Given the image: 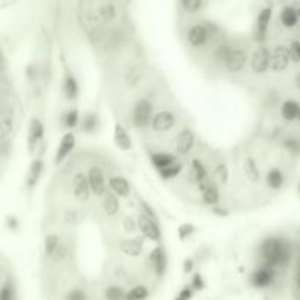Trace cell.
I'll return each instance as SVG.
<instances>
[{
	"label": "cell",
	"instance_id": "obj_1",
	"mask_svg": "<svg viewBox=\"0 0 300 300\" xmlns=\"http://www.w3.org/2000/svg\"><path fill=\"white\" fill-rule=\"evenodd\" d=\"M261 256L267 267L284 265L288 261V246L280 237H268L261 243Z\"/></svg>",
	"mask_w": 300,
	"mask_h": 300
},
{
	"label": "cell",
	"instance_id": "obj_2",
	"mask_svg": "<svg viewBox=\"0 0 300 300\" xmlns=\"http://www.w3.org/2000/svg\"><path fill=\"white\" fill-rule=\"evenodd\" d=\"M132 120H134L135 126H138V128H145L150 123L152 120V106L150 101H136L134 113H132Z\"/></svg>",
	"mask_w": 300,
	"mask_h": 300
},
{
	"label": "cell",
	"instance_id": "obj_3",
	"mask_svg": "<svg viewBox=\"0 0 300 300\" xmlns=\"http://www.w3.org/2000/svg\"><path fill=\"white\" fill-rule=\"evenodd\" d=\"M72 193L76 199L81 201V202H86L92 193L89 183H88V176L82 171L76 173L72 179Z\"/></svg>",
	"mask_w": 300,
	"mask_h": 300
},
{
	"label": "cell",
	"instance_id": "obj_4",
	"mask_svg": "<svg viewBox=\"0 0 300 300\" xmlns=\"http://www.w3.org/2000/svg\"><path fill=\"white\" fill-rule=\"evenodd\" d=\"M250 67L253 73H258V75L265 73L268 69H271V51L268 50L267 47H259L252 54Z\"/></svg>",
	"mask_w": 300,
	"mask_h": 300
},
{
	"label": "cell",
	"instance_id": "obj_5",
	"mask_svg": "<svg viewBox=\"0 0 300 300\" xmlns=\"http://www.w3.org/2000/svg\"><path fill=\"white\" fill-rule=\"evenodd\" d=\"M290 51H288V47L285 46H277L274 50L271 51V70L272 72H284L287 67H288V63H290Z\"/></svg>",
	"mask_w": 300,
	"mask_h": 300
},
{
	"label": "cell",
	"instance_id": "obj_6",
	"mask_svg": "<svg viewBox=\"0 0 300 300\" xmlns=\"http://www.w3.org/2000/svg\"><path fill=\"white\" fill-rule=\"evenodd\" d=\"M88 183L91 187V192L95 195V196H100L103 198L106 195V180H104V173L100 167L94 166L89 168L88 171Z\"/></svg>",
	"mask_w": 300,
	"mask_h": 300
},
{
	"label": "cell",
	"instance_id": "obj_7",
	"mask_svg": "<svg viewBox=\"0 0 300 300\" xmlns=\"http://www.w3.org/2000/svg\"><path fill=\"white\" fill-rule=\"evenodd\" d=\"M274 278H275V271L271 267L256 268L250 274V284L256 288H265L272 284Z\"/></svg>",
	"mask_w": 300,
	"mask_h": 300
},
{
	"label": "cell",
	"instance_id": "obj_8",
	"mask_svg": "<svg viewBox=\"0 0 300 300\" xmlns=\"http://www.w3.org/2000/svg\"><path fill=\"white\" fill-rule=\"evenodd\" d=\"M136 223H138V229L142 232V234L147 239H150L152 242H160L161 240V230L158 227V223L152 221V220L142 216V214L138 217Z\"/></svg>",
	"mask_w": 300,
	"mask_h": 300
},
{
	"label": "cell",
	"instance_id": "obj_9",
	"mask_svg": "<svg viewBox=\"0 0 300 300\" xmlns=\"http://www.w3.org/2000/svg\"><path fill=\"white\" fill-rule=\"evenodd\" d=\"M248 59H249V56L243 49H234L230 54V57H229V60H227V63H226L227 70L232 72V73L242 72L248 63Z\"/></svg>",
	"mask_w": 300,
	"mask_h": 300
},
{
	"label": "cell",
	"instance_id": "obj_10",
	"mask_svg": "<svg viewBox=\"0 0 300 300\" xmlns=\"http://www.w3.org/2000/svg\"><path fill=\"white\" fill-rule=\"evenodd\" d=\"M176 125V116L171 112H160L152 119V129L155 132H167Z\"/></svg>",
	"mask_w": 300,
	"mask_h": 300
},
{
	"label": "cell",
	"instance_id": "obj_11",
	"mask_svg": "<svg viewBox=\"0 0 300 300\" xmlns=\"http://www.w3.org/2000/svg\"><path fill=\"white\" fill-rule=\"evenodd\" d=\"M208 37H210V33H208L207 27L202 24H195L187 31V41L193 47H202L208 41Z\"/></svg>",
	"mask_w": 300,
	"mask_h": 300
},
{
	"label": "cell",
	"instance_id": "obj_12",
	"mask_svg": "<svg viewBox=\"0 0 300 300\" xmlns=\"http://www.w3.org/2000/svg\"><path fill=\"white\" fill-rule=\"evenodd\" d=\"M75 144H76V138H75V135L72 134V132H67V134L63 135V138H62V141H60V144L57 147V151H56L54 161L57 164L62 163L67 155L72 152V150L75 148Z\"/></svg>",
	"mask_w": 300,
	"mask_h": 300
},
{
	"label": "cell",
	"instance_id": "obj_13",
	"mask_svg": "<svg viewBox=\"0 0 300 300\" xmlns=\"http://www.w3.org/2000/svg\"><path fill=\"white\" fill-rule=\"evenodd\" d=\"M151 265L154 272L158 275V277H163L166 274L167 268V258H166V250L163 249L161 246H157L155 249L151 252L150 256Z\"/></svg>",
	"mask_w": 300,
	"mask_h": 300
},
{
	"label": "cell",
	"instance_id": "obj_14",
	"mask_svg": "<svg viewBox=\"0 0 300 300\" xmlns=\"http://www.w3.org/2000/svg\"><path fill=\"white\" fill-rule=\"evenodd\" d=\"M195 144V135L190 129H182L176 138V151L182 155H186L193 148Z\"/></svg>",
	"mask_w": 300,
	"mask_h": 300
},
{
	"label": "cell",
	"instance_id": "obj_15",
	"mask_svg": "<svg viewBox=\"0 0 300 300\" xmlns=\"http://www.w3.org/2000/svg\"><path fill=\"white\" fill-rule=\"evenodd\" d=\"M109 187H110V192H113L116 196H120V198H128L131 195V184L122 176L110 177Z\"/></svg>",
	"mask_w": 300,
	"mask_h": 300
},
{
	"label": "cell",
	"instance_id": "obj_16",
	"mask_svg": "<svg viewBox=\"0 0 300 300\" xmlns=\"http://www.w3.org/2000/svg\"><path fill=\"white\" fill-rule=\"evenodd\" d=\"M201 193H202V199L207 205H217L220 202V192H218V187L216 186V183L213 182H204L199 184Z\"/></svg>",
	"mask_w": 300,
	"mask_h": 300
},
{
	"label": "cell",
	"instance_id": "obj_17",
	"mask_svg": "<svg viewBox=\"0 0 300 300\" xmlns=\"http://www.w3.org/2000/svg\"><path fill=\"white\" fill-rule=\"evenodd\" d=\"M272 17V11L271 8H264L258 17L256 21V40L258 41H264L265 40V35H267L268 27H269V21Z\"/></svg>",
	"mask_w": 300,
	"mask_h": 300
},
{
	"label": "cell",
	"instance_id": "obj_18",
	"mask_svg": "<svg viewBox=\"0 0 300 300\" xmlns=\"http://www.w3.org/2000/svg\"><path fill=\"white\" fill-rule=\"evenodd\" d=\"M101 205H103L104 213H106L109 217H115L117 213H119V208H120V204H119L117 196L113 192H110V190H107L106 195L103 196Z\"/></svg>",
	"mask_w": 300,
	"mask_h": 300
},
{
	"label": "cell",
	"instance_id": "obj_19",
	"mask_svg": "<svg viewBox=\"0 0 300 300\" xmlns=\"http://www.w3.org/2000/svg\"><path fill=\"white\" fill-rule=\"evenodd\" d=\"M119 248L125 255L138 256L142 252V243L138 239H123V240H120Z\"/></svg>",
	"mask_w": 300,
	"mask_h": 300
},
{
	"label": "cell",
	"instance_id": "obj_20",
	"mask_svg": "<svg viewBox=\"0 0 300 300\" xmlns=\"http://www.w3.org/2000/svg\"><path fill=\"white\" fill-rule=\"evenodd\" d=\"M151 161L160 171L167 168V167H170L171 164H174V163H177L176 157L171 155V154H167V152H155V154H152L151 155Z\"/></svg>",
	"mask_w": 300,
	"mask_h": 300
},
{
	"label": "cell",
	"instance_id": "obj_21",
	"mask_svg": "<svg viewBox=\"0 0 300 300\" xmlns=\"http://www.w3.org/2000/svg\"><path fill=\"white\" fill-rule=\"evenodd\" d=\"M115 142L119 148L128 151L132 148V142H131V136L126 132V129L122 125L115 126Z\"/></svg>",
	"mask_w": 300,
	"mask_h": 300
},
{
	"label": "cell",
	"instance_id": "obj_22",
	"mask_svg": "<svg viewBox=\"0 0 300 300\" xmlns=\"http://www.w3.org/2000/svg\"><path fill=\"white\" fill-rule=\"evenodd\" d=\"M299 110L300 104L294 100L284 101L281 106V115H283L284 120H287V122H293L294 119H299Z\"/></svg>",
	"mask_w": 300,
	"mask_h": 300
},
{
	"label": "cell",
	"instance_id": "obj_23",
	"mask_svg": "<svg viewBox=\"0 0 300 300\" xmlns=\"http://www.w3.org/2000/svg\"><path fill=\"white\" fill-rule=\"evenodd\" d=\"M280 19L285 28H293L299 21V11H296L293 6H285L280 14Z\"/></svg>",
	"mask_w": 300,
	"mask_h": 300
},
{
	"label": "cell",
	"instance_id": "obj_24",
	"mask_svg": "<svg viewBox=\"0 0 300 300\" xmlns=\"http://www.w3.org/2000/svg\"><path fill=\"white\" fill-rule=\"evenodd\" d=\"M44 126L40 119H33L30 123V147L33 148L35 144H38L43 139Z\"/></svg>",
	"mask_w": 300,
	"mask_h": 300
},
{
	"label": "cell",
	"instance_id": "obj_25",
	"mask_svg": "<svg viewBox=\"0 0 300 300\" xmlns=\"http://www.w3.org/2000/svg\"><path fill=\"white\" fill-rule=\"evenodd\" d=\"M284 180H285V179H284V173L280 168H271V170L268 171L267 183L271 189H274V190L281 189L284 184Z\"/></svg>",
	"mask_w": 300,
	"mask_h": 300
},
{
	"label": "cell",
	"instance_id": "obj_26",
	"mask_svg": "<svg viewBox=\"0 0 300 300\" xmlns=\"http://www.w3.org/2000/svg\"><path fill=\"white\" fill-rule=\"evenodd\" d=\"M243 168H245V174L248 176L250 182H258L261 174H259V168L256 166L255 160L252 157H248L245 160V164H243Z\"/></svg>",
	"mask_w": 300,
	"mask_h": 300
},
{
	"label": "cell",
	"instance_id": "obj_27",
	"mask_svg": "<svg viewBox=\"0 0 300 300\" xmlns=\"http://www.w3.org/2000/svg\"><path fill=\"white\" fill-rule=\"evenodd\" d=\"M60 243L62 242L59 240V237L56 234H47L46 239H44V253H46V256L53 258L57 248L60 246Z\"/></svg>",
	"mask_w": 300,
	"mask_h": 300
},
{
	"label": "cell",
	"instance_id": "obj_28",
	"mask_svg": "<svg viewBox=\"0 0 300 300\" xmlns=\"http://www.w3.org/2000/svg\"><path fill=\"white\" fill-rule=\"evenodd\" d=\"M150 296V290L145 285H136L126 293V300H145Z\"/></svg>",
	"mask_w": 300,
	"mask_h": 300
},
{
	"label": "cell",
	"instance_id": "obj_29",
	"mask_svg": "<svg viewBox=\"0 0 300 300\" xmlns=\"http://www.w3.org/2000/svg\"><path fill=\"white\" fill-rule=\"evenodd\" d=\"M65 94L69 100H75L78 95V83L72 73H67L65 79Z\"/></svg>",
	"mask_w": 300,
	"mask_h": 300
},
{
	"label": "cell",
	"instance_id": "obj_30",
	"mask_svg": "<svg viewBox=\"0 0 300 300\" xmlns=\"http://www.w3.org/2000/svg\"><path fill=\"white\" fill-rule=\"evenodd\" d=\"M126 293L120 285H109L104 290V296L107 300H126Z\"/></svg>",
	"mask_w": 300,
	"mask_h": 300
},
{
	"label": "cell",
	"instance_id": "obj_31",
	"mask_svg": "<svg viewBox=\"0 0 300 300\" xmlns=\"http://www.w3.org/2000/svg\"><path fill=\"white\" fill-rule=\"evenodd\" d=\"M192 174H193L195 180L199 184L204 183L205 179H207V168H205V166L202 164V161L198 160V158L192 160Z\"/></svg>",
	"mask_w": 300,
	"mask_h": 300
},
{
	"label": "cell",
	"instance_id": "obj_32",
	"mask_svg": "<svg viewBox=\"0 0 300 300\" xmlns=\"http://www.w3.org/2000/svg\"><path fill=\"white\" fill-rule=\"evenodd\" d=\"M41 171H43V161L41 160H35L31 164V167H30V173H28V184L30 186H34L37 183Z\"/></svg>",
	"mask_w": 300,
	"mask_h": 300
},
{
	"label": "cell",
	"instance_id": "obj_33",
	"mask_svg": "<svg viewBox=\"0 0 300 300\" xmlns=\"http://www.w3.org/2000/svg\"><path fill=\"white\" fill-rule=\"evenodd\" d=\"M182 171V164L180 163H174V164H171L170 167H167L164 170H161L160 171V174H161V177L163 179H174L176 176H179V173Z\"/></svg>",
	"mask_w": 300,
	"mask_h": 300
},
{
	"label": "cell",
	"instance_id": "obj_34",
	"mask_svg": "<svg viewBox=\"0 0 300 300\" xmlns=\"http://www.w3.org/2000/svg\"><path fill=\"white\" fill-rule=\"evenodd\" d=\"M180 5H182V8H183L186 12H190V14L198 12V11H201L205 6V3L201 2V0H183Z\"/></svg>",
	"mask_w": 300,
	"mask_h": 300
},
{
	"label": "cell",
	"instance_id": "obj_35",
	"mask_svg": "<svg viewBox=\"0 0 300 300\" xmlns=\"http://www.w3.org/2000/svg\"><path fill=\"white\" fill-rule=\"evenodd\" d=\"M78 122H79V113H78V110H76V109L69 110L66 113V117H65V125H66V128L73 129V128L78 125Z\"/></svg>",
	"mask_w": 300,
	"mask_h": 300
},
{
	"label": "cell",
	"instance_id": "obj_36",
	"mask_svg": "<svg viewBox=\"0 0 300 300\" xmlns=\"http://www.w3.org/2000/svg\"><path fill=\"white\" fill-rule=\"evenodd\" d=\"M216 177H217V180L221 184H226L227 183V180H229V170H227V166L226 164H223V163H220L217 167H216Z\"/></svg>",
	"mask_w": 300,
	"mask_h": 300
},
{
	"label": "cell",
	"instance_id": "obj_37",
	"mask_svg": "<svg viewBox=\"0 0 300 300\" xmlns=\"http://www.w3.org/2000/svg\"><path fill=\"white\" fill-rule=\"evenodd\" d=\"M232 51L233 50L230 49V46H227V44H221V46H218L217 51H216V57H217L220 62L227 63V60H229V57H230Z\"/></svg>",
	"mask_w": 300,
	"mask_h": 300
},
{
	"label": "cell",
	"instance_id": "obj_38",
	"mask_svg": "<svg viewBox=\"0 0 300 300\" xmlns=\"http://www.w3.org/2000/svg\"><path fill=\"white\" fill-rule=\"evenodd\" d=\"M139 207H141V211H142V216H145V217H148L152 221H155V223H158V218H157V214H155V211L152 210L150 207V204H147L145 201H141L139 202Z\"/></svg>",
	"mask_w": 300,
	"mask_h": 300
},
{
	"label": "cell",
	"instance_id": "obj_39",
	"mask_svg": "<svg viewBox=\"0 0 300 300\" xmlns=\"http://www.w3.org/2000/svg\"><path fill=\"white\" fill-rule=\"evenodd\" d=\"M95 126H97V119H95V115L89 113V115H86V116L83 117L82 128L86 131V132L94 131V129H95Z\"/></svg>",
	"mask_w": 300,
	"mask_h": 300
},
{
	"label": "cell",
	"instance_id": "obj_40",
	"mask_svg": "<svg viewBox=\"0 0 300 300\" xmlns=\"http://www.w3.org/2000/svg\"><path fill=\"white\" fill-rule=\"evenodd\" d=\"M65 300H88V296L82 288H73L65 296Z\"/></svg>",
	"mask_w": 300,
	"mask_h": 300
},
{
	"label": "cell",
	"instance_id": "obj_41",
	"mask_svg": "<svg viewBox=\"0 0 300 300\" xmlns=\"http://www.w3.org/2000/svg\"><path fill=\"white\" fill-rule=\"evenodd\" d=\"M288 51H290V59L293 62H300V41H291L288 46Z\"/></svg>",
	"mask_w": 300,
	"mask_h": 300
},
{
	"label": "cell",
	"instance_id": "obj_42",
	"mask_svg": "<svg viewBox=\"0 0 300 300\" xmlns=\"http://www.w3.org/2000/svg\"><path fill=\"white\" fill-rule=\"evenodd\" d=\"M0 300H15V293H14V287L9 283H6L2 287L0 291Z\"/></svg>",
	"mask_w": 300,
	"mask_h": 300
},
{
	"label": "cell",
	"instance_id": "obj_43",
	"mask_svg": "<svg viewBox=\"0 0 300 300\" xmlns=\"http://www.w3.org/2000/svg\"><path fill=\"white\" fill-rule=\"evenodd\" d=\"M67 245L65 243H60V246L57 248L56 250V253H54V256H53V259L56 261V262H62V261H65L67 258Z\"/></svg>",
	"mask_w": 300,
	"mask_h": 300
},
{
	"label": "cell",
	"instance_id": "obj_44",
	"mask_svg": "<svg viewBox=\"0 0 300 300\" xmlns=\"http://www.w3.org/2000/svg\"><path fill=\"white\" fill-rule=\"evenodd\" d=\"M101 15L106 18V19H113L116 17V9L112 3H107V5H103L101 6Z\"/></svg>",
	"mask_w": 300,
	"mask_h": 300
},
{
	"label": "cell",
	"instance_id": "obj_45",
	"mask_svg": "<svg viewBox=\"0 0 300 300\" xmlns=\"http://www.w3.org/2000/svg\"><path fill=\"white\" fill-rule=\"evenodd\" d=\"M192 296H193V288L192 287H183L174 300H190Z\"/></svg>",
	"mask_w": 300,
	"mask_h": 300
},
{
	"label": "cell",
	"instance_id": "obj_46",
	"mask_svg": "<svg viewBox=\"0 0 300 300\" xmlns=\"http://www.w3.org/2000/svg\"><path fill=\"white\" fill-rule=\"evenodd\" d=\"M193 232H195V227L190 226V224H183V226L179 227V234H180V239H182V240H184L186 237H189Z\"/></svg>",
	"mask_w": 300,
	"mask_h": 300
},
{
	"label": "cell",
	"instance_id": "obj_47",
	"mask_svg": "<svg viewBox=\"0 0 300 300\" xmlns=\"http://www.w3.org/2000/svg\"><path fill=\"white\" fill-rule=\"evenodd\" d=\"M192 288L193 290H202L204 288V278L201 274H195L193 280H192Z\"/></svg>",
	"mask_w": 300,
	"mask_h": 300
},
{
	"label": "cell",
	"instance_id": "obj_48",
	"mask_svg": "<svg viewBox=\"0 0 300 300\" xmlns=\"http://www.w3.org/2000/svg\"><path fill=\"white\" fill-rule=\"evenodd\" d=\"M123 227H125V232H126V233H129V232L132 233L135 229L138 227V223L135 224L134 218L129 217V218H126V220H125V223H123Z\"/></svg>",
	"mask_w": 300,
	"mask_h": 300
},
{
	"label": "cell",
	"instance_id": "obj_49",
	"mask_svg": "<svg viewBox=\"0 0 300 300\" xmlns=\"http://www.w3.org/2000/svg\"><path fill=\"white\" fill-rule=\"evenodd\" d=\"M193 269V261L192 259H186L183 262V271L184 272H190Z\"/></svg>",
	"mask_w": 300,
	"mask_h": 300
},
{
	"label": "cell",
	"instance_id": "obj_50",
	"mask_svg": "<svg viewBox=\"0 0 300 300\" xmlns=\"http://www.w3.org/2000/svg\"><path fill=\"white\" fill-rule=\"evenodd\" d=\"M294 85H296V88L300 91V72H297L296 76H294Z\"/></svg>",
	"mask_w": 300,
	"mask_h": 300
},
{
	"label": "cell",
	"instance_id": "obj_51",
	"mask_svg": "<svg viewBox=\"0 0 300 300\" xmlns=\"http://www.w3.org/2000/svg\"><path fill=\"white\" fill-rule=\"evenodd\" d=\"M296 284L300 287V271L297 272V275H296Z\"/></svg>",
	"mask_w": 300,
	"mask_h": 300
},
{
	"label": "cell",
	"instance_id": "obj_52",
	"mask_svg": "<svg viewBox=\"0 0 300 300\" xmlns=\"http://www.w3.org/2000/svg\"><path fill=\"white\" fill-rule=\"evenodd\" d=\"M299 120H300V110H299Z\"/></svg>",
	"mask_w": 300,
	"mask_h": 300
},
{
	"label": "cell",
	"instance_id": "obj_53",
	"mask_svg": "<svg viewBox=\"0 0 300 300\" xmlns=\"http://www.w3.org/2000/svg\"><path fill=\"white\" fill-rule=\"evenodd\" d=\"M299 192H300V184H299Z\"/></svg>",
	"mask_w": 300,
	"mask_h": 300
},
{
	"label": "cell",
	"instance_id": "obj_54",
	"mask_svg": "<svg viewBox=\"0 0 300 300\" xmlns=\"http://www.w3.org/2000/svg\"><path fill=\"white\" fill-rule=\"evenodd\" d=\"M299 17H300V9H299Z\"/></svg>",
	"mask_w": 300,
	"mask_h": 300
}]
</instances>
